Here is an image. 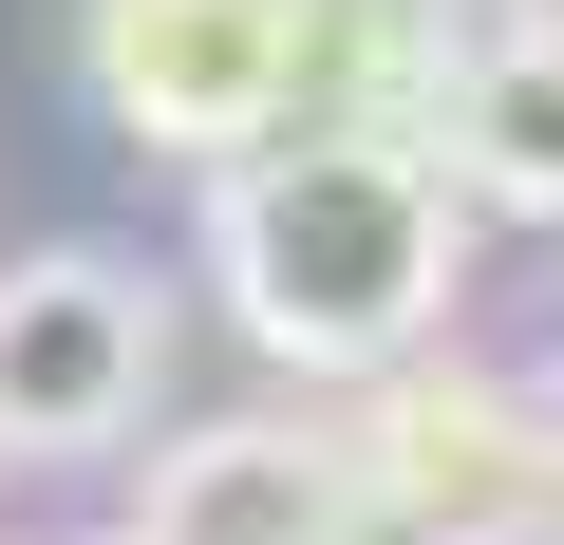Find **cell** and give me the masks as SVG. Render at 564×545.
<instances>
[{
	"label": "cell",
	"mask_w": 564,
	"mask_h": 545,
	"mask_svg": "<svg viewBox=\"0 0 564 545\" xmlns=\"http://www.w3.org/2000/svg\"><path fill=\"white\" fill-rule=\"evenodd\" d=\"M452 0H282V132H414L452 113Z\"/></svg>",
	"instance_id": "obj_6"
},
{
	"label": "cell",
	"mask_w": 564,
	"mask_h": 545,
	"mask_svg": "<svg viewBox=\"0 0 564 545\" xmlns=\"http://www.w3.org/2000/svg\"><path fill=\"white\" fill-rule=\"evenodd\" d=\"M339 470H358V526H395V545H527V526H545V489H564V433H545L508 377L377 358V377H358Z\"/></svg>",
	"instance_id": "obj_2"
},
{
	"label": "cell",
	"mask_w": 564,
	"mask_h": 545,
	"mask_svg": "<svg viewBox=\"0 0 564 545\" xmlns=\"http://www.w3.org/2000/svg\"><path fill=\"white\" fill-rule=\"evenodd\" d=\"M132 545H377V526H358L339 433H302V414H207V433L151 451Z\"/></svg>",
	"instance_id": "obj_5"
},
{
	"label": "cell",
	"mask_w": 564,
	"mask_h": 545,
	"mask_svg": "<svg viewBox=\"0 0 564 545\" xmlns=\"http://www.w3.org/2000/svg\"><path fill=\"white\" fill-rule=\"evenodd\" d=\"M545 526H564V489H545Z\"/></svg>",
	"instance_id": "obj_8"
},
{
	"label": "cell",
	"mask_w": 564,
	"mask_h": 545,
	"mask_svg": "<svg viewBox=\"0 0 564 545\" xmlns=\"http://www.w3.org/2000/svg\"><path fill=\"white\" fill-rule=\"evenodd\" d=\"M76 76L132 151H263L282 132V0H76Z\"/></svg>",
	"instance_id": "obj_4"
},
{
	"label": "cell",
	"mask_w": 564,
	"mask_h": 545,
	"mask_svg": "<svg viewBox=\"0 0 564 545\" xmlns=\"http://www.w3.org/2000/svg\"><path fill=\"white\" fill-rule=\"evenodd\" d=\"M207 263H226V320L282 377H377L452 320L470 207L414 132H263L207 170Z\"/></svg>",
	"instance_id": "obj_1"
},
{
	"label": "cell",
	"mask_w": 564,
	"mask_h": 545,
	"mask_svg": "<svg viewBox=\"0 0 564 545\" xmlns=\"http://www.w3.org/2000/svg\"><path fill=\"white\" fill-rule=\"evenodd\" d=\"M433 170H470L489 207H564V39H470L452 113H433Z\"/></svg>",
	"instance_id": "obj_7"
},
{
	"label": "cell",
	"mask_w": 564,
	"mask_h": 545,
	"mask_svg": "<svg viewBox=\"0 0 564 545\" xmlns=\"http://www.w3.org/2000/svg\"><path fill=\"white\" fill-rule=\"evenodd\" d=\"M151 395H170V302L113 244L0 263V451H113Z\"/></svg>",
	"instance_id": "obj_3"
}]
</instances>
